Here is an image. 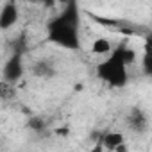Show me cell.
Instances as JSON below:
<instances>
[{
  "label": "cell",
  "mask_w": 152,
  "mask_h": 152,
  "mask_svg": "<svg viewBox=\"0 0 152 152\" xmlns=\"http://www.w3.org/2000/svg\"><path fill=\"white\" fill-rule=\"evenodd\" d=\"M20 18V11H18V6L15 2H6L0 9V31H7L11 27L16 25Z\"/></svg>",
  "instance_id": "277c9868"
},
{
  "label": "cell",
  "mask_w": 152,
  "mask_h": 152,
  "mask_svg": "<svg viewBox=\"0 0 152 152\" xmlns=\"http://www.w3.org/2000/svg\"><path fill=\"white\" fill-rule=\"evenodd\" d=\"M32 73L36 75V77H52V75L56 73V70H54V66L48 61H39V63L34 64Z\"/></svg>",
  "instance_id": "ba28073f"
},
{
  "label": "cell",
  "mask_w": 152,
  "mask_h": 152,
  "mask_svg": "<svg viewBox=\"0 0 152 152\" xmlns=\"http://www.w3.org/2000/svg\"><path fill=\"white\" fill-rule=\"evenodd\" d=\"M15 97H16V86L0 81V99L2 100H11Z\"/></svg>",
  "instance_id": "9c48e42d"
},
{
  "label": "cell",
  "mask_w": 152,
  "mask_h": 152,
  "mask_svg": "<svg viewBox=\"0 0 152 152\" xmlns=\"http://www.w3.org/2000/svg\"><path fill=\"white\" fill-rule=\"evenodd\" d=\"M113 152H127V143H125V141H124V143H120Z\"/></svg>",
  "instance_id": "8fae6325"
},
{
  "label": "cell",
  "mask_w": 152,
  "mask_h": 152,
  "mask_svg": "<svg viewBox=\"0 0 152 152\" xmlns=\"http://www.w3.org/2000/svg\"><path fill=\"white\" fill-rule=\"evenodd\" d=\"M31 125H32V127H36L34 131H39V129L43 127V122H41V120H38V118H32V122H31Z\"/></svg>",
  "instance_id": "30bf717a"
},
{
  "label": "cell",
  "mask_w": 152,
  "mask_h": 152,
  "mask_svg": "<svg viewBox=\"0 0 152 152\" xmlns=\"http://www.w3.org/2000/svg\"><path fill=\"white\" fill-rule=\"evenodd\" d=\"M113 50V45L107 38H95L93 43H91V52L97 54V56H106V54H111Z\"/></svg>",
  "instance_id": "52a82bcc"
},
{
  "label": "cell",
  "mask_w": 152,
  "mask_h": 152,
  "mask_svg": "<svg viewBox=\"0 0 152 152\" xmlns=\"http://www.w3.org/2000/svg\"><path fill=\"white\" fill-rule=\"evenodd\" d=\"M48 41L66 50H79L81 36H79V7L75 2H68L66 7L56 15L47 23Z\"/></svg>",
  "instance_id": "6da1fadb"
},
{
  "label": "cell",
  "mask_w": 152,
  "mask_h": 152,
  "mask_svg": "<svg viewBox=\"0 0 152 152\" xmlns=\"http://www.w3.org/2000/svg\"><path fill=\"white\" fill-rule=\"evenodd\" d=\"M136 54L127 45H118L111 50L109 57L97 64V75L111 88H124L129 83V72L127 66L134 61Z\"/></svg>",
  "instance_id": "7a4b0ae2"
},
{
  "label": "cell",
  "mask_w": 152,
  "mask_h": 152,
  "mask_svg": "<svg viewBox=\"0 0 152 152\" xmlns=\"http://www.w3.org/2000/svg\"><path fill=\"white\" fill-rule=\"evenodd\" d=\"M23 54L20 52H13L7 61L4 63V68H2V81L7 83V84H13L16 86L20 83V79L23 77Z\"/></svg>",
  "instance_id": "3957f363"
},
{
  "label": "cell",
  "mask_w": 152,
  "mask_h": 152,
  "mask_svg": "<svg viewBox=\"0 0 152 152\" xmlns=\"http://www.w3.org/2000/svg\"><path fill=\"white\" fill-rule=\"evenodd\" d=\"M129 125H131V129H134V131H145V129L148 127V118H147V115H145L143 111L134 109V111L129 115Z\"/></svg>",
  "instance_id": "8992f818"
},
{
  "label": "cell",
  "mask_w": 152,
  "mask_h": 152,
  "mask_svg": "<svg viewBox=\"0 0 152 152\" xmlns=\"http://www.w3.org/2000/svg\"><path fill=\"white\" fill-rule=\"evenodd\" d=\"M90 152H104V148H102V145H100V143H95V145H93V148H91Z\"/></svg>",
  "instance_id": "7c38bea8"
},
{
  "label": "cell",
  "mask_w": 152,
  "mask_h": 152,
  "mask_svg": "<svg viewBox=\"0 0 152 152\" xmlns=\"http://www.w3.org/2000/svg\"><path fill=\"white\" fill-rule=\"evenodd\" d=\"M125 140H124V134L122 132H118V131H109V132H106L104 136H102V140L99 141L100 145H102V148H109L111 152L120 145V143H124Z\"/></svg>",
  "instance_id": "5b68a950"
}]
</instances>
